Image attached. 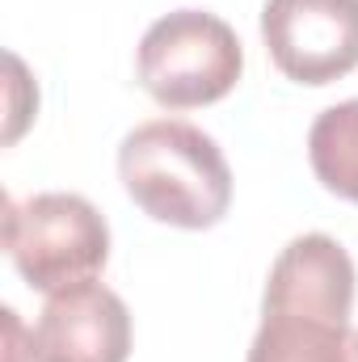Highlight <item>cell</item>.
Segmentation results:
<instances>
[{
  "mask_svg": "<svg viewBox=\"0 0 358 362\" xmlns=\"http://www.w3.org/2000/svg\"><path fill=\"white\" fill-rule=\"evenodd\" d=\"M354 286V262L333 236H295L270 266L249 362H358Z\"/></svg>",
  "mask_w": 358,
  "mask_h": 362,
  "instance_id": "6da1fadb",
  "label": "cell"
},
{
  "mask_svg": "<svg viewBox=\"0 0 358 362\" xmlns=\"http://www.w3.org/2000/svg\"><path fill=\"white\" fill-rule=\"evenodd\" d=\"M118 181L131 202L169 228H215L232 206V169L219 144L181 118L135 127L118 144Z\"/></svg>",
  "mask_w": 358,
  "mask_h": 362,
  "instance_id": "7a4b0ae2",
  "label": "cell"
},
{
  "mask_svg": "<svg viewBox=\"0 0 358 362\" xmlns=\"http://www.w3.org/2000/svg\"><path fill=\"white\" fill-rule=\"evenodd\" d=\"M245 72V47L236 30L207 13L178 8L152 21L135 51V76L144 93L169 110H198L236 89Z\"/></svg>",
  "mask_w": 358,
  "mask_h": 362,
  "instance_id": "3957f363",
  "label": "cell"
},
{
  "mask_svg": "<svg viewBox=\"0 0 358 362\" xmlns=\"http://www.w3.org/2000/svg\"><path fill=\"white\" fill-rule=\"evenodd\" d=\"M4 249L17 274L55 295L64 286L89 282L110 257V228L105 215L81 194H34V198H4Z\"/></svg>",
  "mask_w": 358,
  "mask_h": 362,
  "instance_id": "277c9868",
  "label": "cell"
},
{
  "mask_svg": "<svg viewBox=\"0 0 358 362\" xmlns=\"http://www.w3.org/2000/svg\"><path fill=\"white\" fill-rule=\"evenodd\" d=\"M262 42L295 85H333L358 68V0H266Z\"/></svg>",
  "mask_w": 358,
  "mask_h": 362,
  "instance_id": "5b68a950",
  "label": "cell"
},
{
  "mask_svg": "<svg viewBox=\"0 0 358 362\" xmlns=\"http://www.w3.org/2000/svg\"><path fill=\"white\" fill-rule=\"evenodd\" d=\"M30 337L34 362H127L131 312L110 286L89 278L47 295Z\"/></svg>",
  "mask_w": 358,
  "mask_h": 362,
  "instance_id": "8992f818",
  "label": "cell"
},
{
  "mask_svg": "<svg viewBox=\"0 0 358 362\" xmlns=\"http://www.w3.org/2000/svg\"><path fill=\"white\" fill-rule=\"evenodd\" d=\"M308 160H312L316 181L329 194H337L346 202H358V97L329 105L312 122Z\"/></svg>",
  "mask_w": 358,
  "mask_h": 362,
  "instance_id": "52a82bcc",
  "label": "cell"
},
{
  "mask_svg": "<svg viewBox=\"0 0 358 362\" xmlns=\"http://www.w3.org/2000/svg\"><path fill=\"white\" fill-rule=\"evenodd\" d=\"M0 316H4V333H8V358L17 362V354H21V350H17V337H21V325H17V312H13V308H4Z\"/></svg>",
  "mask_w": 358,
  "mask_h": 362,
  "instance_id": "ba28073f",
  "label": "cell"
}]
</instances>
